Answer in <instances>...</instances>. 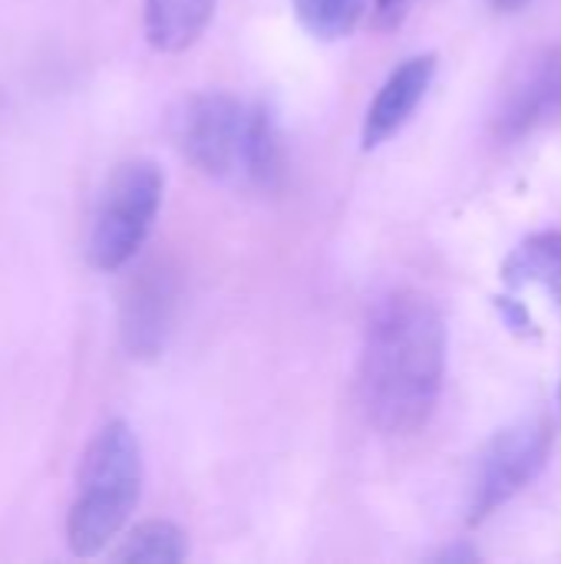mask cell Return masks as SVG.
<instances>
[{
    "mask_svg": "<svg viewBox=\"0 0 561 564\" xmlns=\"http://www.w3.org/2000/svg\"><path fill=\"white\" fill-rule=\"evenodd\" d=\"M559 403H561V383H559Z\"/></svg>",
    "mask_w": 561,
    "mask_h": 564,
    "instance_id": "e0dca14e",
    "label": "cell"
},
{
    "mask_svg": "<svg viewBox=\"0 0 561 564\" xmlns=\"http://www.w3.org/2000/svg\"><path fill=\"white\" fill-rule=\"evenodd\" d=\"M284 175V145L274 112L265 102L248 106L245 129V182L258 188H274Z\"/></svg>",
    "mask_w": 561,
    "mask_h": 564,
    "instance_id": "8fae6325",
    "label": "cell"
},
{
    "mask_svg": "<svg viewBox=\"0 0 561 564\" xmlns=\"http://www.w3.org/2000/svg\"><path fill=\"white\" fill-rule=\"evenodd\" d=\"M446 321L430 297L397 291L367 324L360 354V400L387 436L420 433L443 393Z\"/></svg>",
    "mask_w": 561,
    "mask_h": 564,
    "instance_id": "6da1fadb",
    "label": "cell"
},
{
    "mask_svg": "<svg viewBox=\"0 0 561 564\" xmlns=\"http://www.w3.org/2000/svg\"><path fill=\"white\" fill-rule=\"evenodd\" d=\"M509 297H536L561 324V231L526 238L503 264Z\"/></svg>",
    "mask_w": 561,
    "mask_h": 564,
    "instance_id": "ba28073f",
    "label": "cell"
},
{
    "mask_svg": "<svg viewBox=\"0 0 561 564\" xmlns=\"http://www.w3.org/2000/svg\"><path fill=\"white\" fill-rule=\"evenodd\" d=\"M470 558H476L473 549H450V552L440 555V562H470Z\"/></svg>",
    "mask_w": 561,
    "mask_h": 564,
    "instance_id": "9a60e30c",
    "label": "cell"
},
{
    "mask_svg": "<svg viewBox=\"0 0 561 564\" xmlns=\"http://www.w3.org/2000/svg\"><path fill=\"white\" fill-rule=\"evenodd\" d=\"M142 492V449L129 423L112 420L106 423L83 463L76 499L66 519V542L69 552L79 558L99 555L129 522L132 509L139 506Z\"/></svg>",
    "mask_w": 561,
    "mask_h": 564,
    "instance_id": "7a4b0ae2",
    "label": "cell"
},
{
    "mask_svg": "<svg viewBox=\"0 0 561 564\" xmlns=\"http://www.w3.org/2000/svg\"><path fill=\"white\" fill-rule=\"evenodd\" d=\"M561 116V46H536L509 69L499 106L496 135L506 142L555 122Z\"/></svg>",
    "mask_w": 561,
    "mask_h": 564,
    "instance_id": "8992f818",
    "label": "cell"
},
{
    "mask_svg": "<svg viewBox=\"0 0 561 564\" xmlns=\"http://www.w3.org/2000/svg\"><path fill=\"white\" fill-rule=\"evenodd\" d=\"M248 106L228 93H195L172 112L179 152L208 178L245 182Z\"/></svg>",
    "mask_w": 561,
    "mask_h": 564,
    "instance_id": "277c9868",
    "label": "cell"
},
{
    "mask_svg": "<svg viewBox=\"0 0 561 564\" xmlns=\"http://www.w3.org/2000/svg\"><path fill=\"white\" fill-rule=\"evenodd\" d=\"M165 178L162 169L149 159L122 162L109 182L103 185L93 231H89V261L99 271H119L126 268L136 251L145 245L155 215L162 208Z\"/></svg>",
    "mask_w": 561,
    "mask_h": 564,
    "instance_id": "3957f363",
    "label": "cell"
},
{
    "mask_svg": "<svg viewBox=\"0 0 561 564\" xmlns=\"http://www.w3.org/2000/svg\"><path fill=\"white\" fill-rule=\"evenodd\" d=\"M218 0H142L145 40L162 53L188 50L212 23Z\"/></svg>",
    "mask_w": 561,
    "mask_h": 564,
    "instance_id": "30bf717a",
    "label": "cell"
},
{
    "mask_svg": "<svg viewBox=\"0 0 561 564\" xmlns=\"http://www.w3.org/2000/svg\"><path fill=\"white\" fill-rule=\"evenodd\" d=\"M172 314V284L162 271H142L122 301V344L132 357H155L165 344Z\"/></svg>",
    "mask_w": 561,
    "mask_h": 564,
    "instance_id": "9c48e42d",
    "label": "cell"
},
{
    "mask_svg": "<svg viewBox=\"0 0 561 564\" xmlns=\"http://www.w3.org/2000/svg\"><path fill=\"white\" fill-rule=\"evenodd\" d=\"M552 449V430L546 420H522L499 430L476 456L470 486V525L486 522L506 502H513L542 469Z\"/></svg>",
    "mask_w": 561,
    "mask_h": 564,
    "instance_id": "5b68a950",
    "label": "cell"
},
{
    "mask_svg": "<svg viewBox=\"0 0 561 564\" xmlns=\"http://www.w3.org/2000/svg\"><path fill=\"white\" fill-rule=\"evenodd\" d=\"M493 10H503V13H509V10H519V7H526L529 0H486Z\"/></svg>",
    "mask_w": 561,
    "mask_h": 564,
    "instance_id": "2e32d148",
    "label": "cell"
},
{
    "mask_svg": "<svg viewBox=\"0 0 561 564\" xmlns=\"http://www.w3.org/2000/svg\"><path fill=\"white\" fill-rule=\"evenodd\" d=\"M188 555V539L179 525L165 522V519H152L136 525L122 545L112 552L116 562L129 564H179Z\"/></svg>",
    "mask_w": 561,
    "mask_h": 564,
    "instance_id": "7c38bea8",
    "label": "cell"
},
{
    "mask_svg": "<svg viewBox=\"0 0 561 564\" xmlns=\"http://www.w3.org/2000/svg\"><path fill=\"white\" fill-rule=\"evenodd\" d=\"M410 7H413V0H377L374 3V23L380 30H393L397 23H403Z\"/></svg>",
    "mask_w": 561,
    "mask_h": 564,
    "instance_id": "5bb4252c",
    "label": "cell"
},
{
    "mask_svg": "<svg viewBox=\"0 0 561 564\" xmlns=\"http://www.w3.org/2000/svg\"><path fill=\"white\" fill-rule=\"evenodd\" d=\"M433 76H436V56L433 53L410 56L387 76V83L374 96L367 119H364V149L384 145L387 139H393L410 122V116L420 109L423 96L433 86Z\"/></svg>",
    "mask_w": 561,
    "mask_h": 564,
    "instance_id": "52a82bcc",
    "label": "cell"
},
{
    "mask_svg": "<svg viewBox=\"0 0 561 564\" xmlns=\"http://www.w3.org/2000/svg\"><path fill=\"white\" fill-rule=\"evenodd\" d=\"M301 23L321 40H341L357 30L370 0H294Z\"/></svg>",
    "mask_w": 561,
    "mask_h": 564,
    "instance_id": "4fadbf2b",
    "label": "cell"
}]
</instances>
